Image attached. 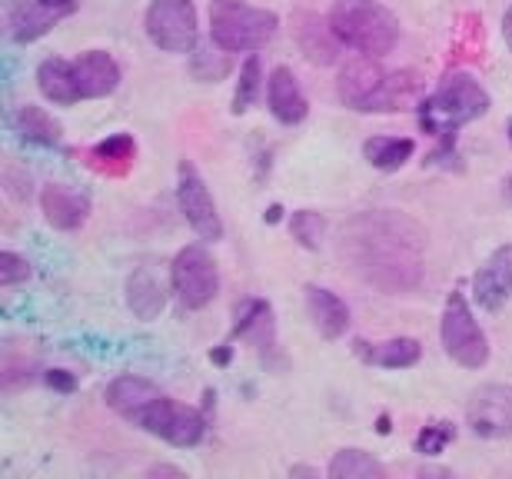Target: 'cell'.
<instances>
[{
    "mask_svg": "<svg viewBox=\"0 0 512 479\" xmlns=\"http://www.w3.org/2000/svg\"><path fill=\"white\" fill-rule=\"evenodd\" d=\"M340 257L356 280L380 293H413L426 270V233L396 210H366L340 233Z\"/></svg>",
    "mask_w": 512,
    "mask_h": 479,
    "instance_id": "obj_1",
    "label": "cell"
},
{
    "mask_svg": "<svg viewBox=\"0 0 512 479\" xmlns=\"http://www.w3.org/2000/svg\"><path fill=\"white\" fill-rule=\"evenodd\" d=\"M104 400L127 423L140 426L150 436H160L163 443L180 446V450L197 446L203 440V433H207V420H203L200 410L170 400L160 386H153L143 376H117L107 386Z\"/></svg>",
    "mask_w": 512,
    "mask_h": 479,
    "instance_id": "obj_2",
    "label": "cell"
},
{
    "mask_svg": "<svg viewBox=\"0 0 512 479\" xmlns=\"http://www.w3.org/2000/svg\"><path fill=\"white\" fill-rule=\"evenodd\" d=\"M489 94L476 77L463 74H446L439 80V87L426 100H419V124L426 134H433L439 140L436 154L429 157V163L439 160H456V130L473 124V120L489 114Z\"/></svg>",
    "mask_w": 512,
    "mask_h": 479,
    "instance_id": "obj_3",
    "label": "cell"
},
{
    "mask_svg": "<svg viewBox=\"0 0 512 479\" xmlns=\"http://www.w3.org/2000/svg\"><path fill=\"white\" fill-rule=\"evenodd\" d=\"M326 20L336 40L353 47L356 54L386 57L399 44V20L376 0H336Z\"/></svg>",
    "mask_w": 512,
    "mask_h": 479,
    "instance_id": "obj_4",
    "label": "cell"
},
{
    "mask_svg": "<svg viewBox=\"0 0 512 479\" xmlns=\"http://www.w3.org/2000/svg\"><path fill=\"white\" fill-rule=\"evenodd\" d=\"M280 17L243 0H210V40L227 54H253L276 37Z\"/></svg>",
    "mask_w": 512,
    "mask_h": 479,
    "instance_id": "obj_5",
    "label": "cell"
},
{
    "mask_svg": "<svg viewBox=\"0 0 512 479\" xmlns=\"http://www.w3.org/2000/svg\"><path fill=\"white\" fill-rule=\"evenodd\" d=\"M439 333H443L446 353L453 356L459 366H466V370H479V366L489 363V340H486L483 326L476 323L473 310H469V300L459 290L449 293Z\"/></svg>",
    "mask_w": 512,
    "mask_h": 479,
    "instance_id": "obj_6",
    "label": "cell"
},
{
    "mask_svg": "<svg viewBox=\"0 0 512 479\" xmlns=\"http://www.w3.org/2000/svg\"><path fill=\"white\" fill-rule=\"evenodd\" d=\"M170 283L183 310H203V307H210L213 297L220 293L217 263H213L210 253L197 247V243L183 247L170 267Z\"/></svg>",
    "mask_w": 512,
    "mask_h": 479,
    "instance_id": "obj_7",
    "label": "cell"
},
{
    "mask_svg": "<svg viewBox=\"0 0 512 479\" xmlns=\"http://www.w3.org/2000/svg\"><path fill=\"white\" fill-rule=\"evenodd\" d=\"M147 37L167 54H190L197 47V7L193 0H150Z\"/></svg>",
    "mask_w": 512,
    "mask_h": 479,
    "instance_id": "obj_8",
    "label": "cell"
},
{
    "mask_svg": "<svg viewBox=\"0 0 512 479\" xmlns=\"http://www.w3.org/2000/svg\"><path fill=\"white\" fill-rule=\"evenodd\" d=\"M177 203L183 220L190 223L200 240H223V220L217 213V203H213L207 183H203L200 170L190 160H180L177 167Z\"/></svg>",
    "mask_w": 512,
    "mask_h": 479,
    "instance_id": "obj_9",
    "label": "cell"
},
{
    "mask_svg": "<svg viewBox=\"0 0 512 479\" xmlns=\"http://www.w3.org/2000/svg\"><path fill=\"white\" fill-rule=\"evenodd\" d=\"M466 423L479 440H509L512 436V386L489 383L469 396Z\"/></svg>",
    "mask_w": 512,
    "mask_h": 479,
    "instance_id": "obj_10",
    "label": "cell"
},
{
    "mask_svg": "<svg viewBox=\"0 0 512 479\" xmlns=\"http://www.w3.org/2000/svg\"><path fill=\"white\" fill-rule=\"evenodd\" d=\"M512 297V243H503L489 253V260L476 270L473 277V300L486 313H496L506 307Z\"/></svg>",
    "mask_w": 512,
    "mask_h": 479,
    "instance_id": "obj_11",
    "label": "cell"
},
{
    "mask_svg": "<svg viewBox=\"0 0 512 479\" xmlns=\"http://www.w3.org/2000/svg\"><path fill=\"white\" fill-rule=\"evenodd\" d=\"M386 80V74L380 70V64L370 54H360L353 60H346L340 70V80H336V94L350 110H370V100L376 97V90Z\"/></svg>",
    "mask_w": 512,
    "mask_h": 479,
    "instance_id": "obj_12",
    "label": "cell"
},
{
    "mask_svg": "<svg viewBox=\"0 0 512 479\" xmlns=\"http://www.w3.org/2000/svg\"><path fill=\"white\" fill-rule=\"evenodd\" d=\"M70 64H74L80 100L110 97L120 87V67L107 50H87V54H80L77 60H70Z\"/></svg>",
    "mask_w": 512,
    "mask_h": 479,
    "instance_id": "obj_13",
    "label": "cell"
},
{
    "mask_svg": "<svg viewBox=\"0 0 512 479\" xmlns=\"http://www.w3.org/2000/svg\"><path fill=\"white\" fill-rule=\"evenodd\" d=\"M40 210H44V220L54 230H80L90 217V197L80 190H70L64 183H47L44 193H40Z\"/></svg>",
    "mask_w": 512,
    "mask_h": 479,
    "instance_id": "obj_14",
    "label": "cell"
},
{
    "mask_svg": "<svg viewBox=\"0 0 512 479\" xmlns=\"http://www.w3.org/2000/svg\"><path fill=\"white\" fill-rule=\"evenodd\" d=\"M266 104H270V114L286 127L300 124L310 114V100H306L300 80L293 77L290 67H273L270 80H266Z\"/></svg>",
    "mask_w": 512,
    "mask_h": 479,
    "instance_id": "obj_15",
    "label": "cell"
},
{
    "mask_svg": "<svg viewBox=\"0 0 512 479\" xmlns=\"http://www.w3.org/2000/svg\"><path fill=\"white\" fill-rule=\"evenodd\" d=\"M306 307H310L316 330H320L326 340H340L346 333V326H350V307H346L333 290L306 287Z\"/></svg>",
    "mask_w": 512,
    "mask_h": 479,
    "instance_id": "obj_16",
    "label": "cell"
},
{
    "mask_svg": "<svg viewBox=\"0 0 512 479\" xmlns=\"http://www.w3.org/2000/svg\"><path fill=\"white\" fill-rule=\"evenodd\" d=\"M356 353H360L366 363L383 366V370H409V366L419 363L423 346H419V340H413V336H396V340H383V343L356 340Z\"/></svg>",
    "mask_w": 512,
    "mask_h": 479,
    "instance_id": "obj_17",
    "label": "cell"
},
{
    "mask_svg": "<svg viewBox=\"0 0 512 479\" xmlns=\"http://www.w3.org/2000/svg\"><path fill=\"white\" fill-rule=\"evenodd\" d=\"M423 94V80L413 70H399V74H386V80L370 100L366 114H393V110H409Z\"/></svg>",
    "mask_w": 512,
    "mask_h": 479,
    "instance_id": "obj_18",
    "label": "cell"
},
{
    "mask_svg": "<svg viewBox=\"0 0 512 479\" xmlns=\"http://www.w3.org/2000/svg\"><path fill=\"white\" fill-rule=\"evenodd\" d=\"M67 14L70 10L37 4V0H30V4H17L14 17H10V37H14L17 44H34V40L44 37L47 30L54 27L57 20H64Z\"/></svg>",
    "mask_w": 512,
    "mask_h": 479,
    "instance_id": "obj_19",
    "label": "cell"
},
{
    "mask_svg": "<svg viewBox=\"0 0 512 479\" xmlns=\"http://www.w3.org/2000/svg\"><path fill=\"white\" fill-rule=\"evenodd\" d=\"M233 336L253 343L256 350H270V346H276L270 303H266V300H247L243 307H237V326H233Z\"/></svg>",
    "mask_w": 512,
    "mask_h": 479,
    "instance_id": "obj_20",
    "label": "cell"
},
{
    "mask_svg": "<svg viewBox=\"0 0 512 479\" xmlns=\"http://www.w3.org/2000/svg\"><path fill=\"white\" fill-rule=\"evenodd\" d=\"M37 87L40 94L54 104H77V80H74V64L64 57H47L44 64L37 67Z\"/></svg>",
    "mask_w": 512,
    "mask_h": 479,
    "instance_id": "obj_21",
    "label": "cell"
},
{
    "mask_svg": "<svg viewBox=\"0 0 512 479\" xmlns=\"http://www.w3.org/2000/svg\"><path fill=\"white\" fill-rule=\"evenodd\" d=\"M14 130L20 134V140L27 144H37V147H60V124L54 117L47 114L44 107H34V104H24L14 114Z\"/></svg>",
    "mask_w": 512,
    "mask_h": 479,
    "instance_id": "obj_22",
    "label": "cell"
},
{
    "mask_svg": "<svg viewBox=\"0 0 512 479\" xmlns=\"http://www.w3.org/2000/svg\"><path fill=\"white\" fill-rule=\"evenodd\" d=\"M296 37H300V47L303 54L313 60V64H333L336 60V34L330 27V20L313 17V14H300V30H296Z\"/></svg>",
    "mask_w": 512,
    "mask_h": 479,
    "instance_id": "obj_23",
    "label": "cell"
},
{
    "mask_svg": "<svg viewBox=\"0 0 512 479\" xmlns=\"http://www.w3.org/2000/svg\"><path fill=\"white\" fill-rule=\"evenodd\" d=\"M127 303L140 320H153L163 307H167V293H163V287L147 270H137L127 280Z\"/></svg>",
    "mask_w": 512,
    "mask_h": 479,
    "instance_id": "obj_24",
    "label": "cell"
},
{
    "mask_svg": "<svg viewBox=\"0 0 512 479\" xmlns=\"http://www.w3.org/2000/svg\"><path fill=\"white\" fill-rule=\"evenodd\" d=\"M416 154V140L409 137H373L363 144V157L376 170H399Z\"/></svg>",
    "mask_w": 512,
    "mask_h": 479,
    "instance_id": "obj_25",
    "label": "cell"
},
{
    "mask_svg": "<svg viewBox=\"0 0 512 479\" xmlns=\"http://www.w3.org/2000/svg\"><path fill=\"white\" fill-rule=\"evenodd\" d=\"M326 473L333 479H383L386 466L366 450H340L333 456V463Z\"/></svg>",
    "mask_w": 512,
    "mask_h": 479,
    "instance_id": "obj_26",
    "label": "cell"
},
{
    "mask_svg": "<svg viewBox=\"0 0 512 479\" xmlns=\"http://www.w3.org/2000/svg\"><path fill=\"white\" fill-rule=\"evenodd\" d=\"M90 167H97V170H107V173H127L130 170V163L133 157H137V144H133V137L127 134H117V137H110L104 140L100 147L90 150Z\"/></svg>",
    "mask_w": 512,
    "mask_h": 479,
    "instance_id": "obj_27",
    "label": "cell"
},
{
    "mask_svg": "<svg viewBox=\"0 0 512 479\" xmlns=\"http://www.w3.org/2000/svg\"><path fill=\"white\" fill-rule=\"evenodd\" d=\"M30 370H34V353H30L24 343H7L4 360H0V380H4V390H17V383L30 380Z\"/></svg>",
    "mask_w": 512,
    "mask_h": 479,
    "instance_id": "obj_28",
    "label": "cell"
},
{
    "mask_svg": "<svg viewBox=\"0 0 512 479\" xmlns=\"http://www.w3.org/2000/svg\"><path fill=\"white\" fill-rule=\"evenodd\" d=\"M290 233L293 240L306 250H320L323 233H326V220L316 210H296L290 217Z\"/></svg>",
    "mask_w": 512,
    "mask_h": 479,
    "instance_id": "obj_29",
    "label": "cell"
},
{
    "mask_svg": "<svg viewBox=\"0 0 512 479\" xmlns=\"http://www.w3.org/2000/svg\"><path fill=\"white\" fill-rule=\"evenodd\" d=\"M453 440H456V426L446 420H436L416 433L413 446H416V453H423V456H439Z\"/></svg>",
    "mask_w": 512,
    "mask_h": 479,
    "instance_id": "obj_30",
    "label": "cell"
},
{
    "mask_svg": "<svg viewBox=\"0 0 512 479\" xmlns=\"http://www.w3.org/2000/svg\"><path fill=\"white\" fill-rule=\"evenodd\" d=\"M256 90H260V57L250 54L243 60L240 67V84H237V94H233V114H243V110H250Z\"/></svg>",
    "mask_w": 512,
    "mask_h": 479,
    "instance_id": "obj_31",
    "label": "cell"
},
{
    "mask_svg": "<svg viewBox=\"0 0 512 479\" xmlns=\"http://www.w3.org/2000/svg\"><path fill=\"white\" fill-rule=\"evenodd\" d=\"M30 263L24 257H17L14 250H4L0 253V287H17V283H27L30 280Z\"/></svg>",
    "mask_w": 512,
    "mask_h": 479,
    "instance_id": "obj_32",
    "label": "cell"
},
{
    "mask_svg": "<svg viewBox=\"0 0 512 479\" xmlns=\"http://www.w3.org/2000/svg\"><path fill=\"white\" fill-rule=\"evenodd\" d=\"M47 383L60 393H74L77 390V376L67 370H47Z\"/></svg>",
    "mask_w": 512,
    "mask_h": 479,
    "instance_id": "obj_33",
    "label": "cell"
},
{
    "mask_svg": "<svg viewBox=\"0 0 512 479\" xmlns=\"http://www.w3.org/2000/svg\"><path fill=\"white\" fill-rule=\"evenodd\" d=\"M503 37H506V47H509V54H512V4H509L506 17H503Z\"/></svg>",
    "mask_w": 512,
    "mask_h": 479,
    "instance_id": "obj_34",
    "label": "cell"
},
{
    "mask_svg": "<svg viewBox=\"0 0 512 479\" xmlns=\"http://www.w3.org/2000/svg\"><path fill=\"white\" fill-rule=\"evenodd\" d=\"M37 4H47V7H57V10H70V14H74L77 0H37Z\"/></svg>",
    "mask_w": 512,
    "mask_h": 479,
    "instance_id": "obj_35",
    "label": "cell"
},
{
    "mask_svg": "<svg viewBox=\"0 0 512 479\" xmlns=\"http://www.w3.org/2000/svg\"><path fill=\"white\" fill-rule=\"evenodd\" d=\"M150 473H153V476H160V473H163V476H167V473H170V476H183V470H177V466H153Z\"/></svg>",
    "mask_w": 512,
    "mask_h": 479,
    "instance_id": "obj_36",
    "label": "cell"
},
{
    "mask_svg": "<svg viewBox=\"0 0 512 479\" xmlns=\"http://www.w3.org/2000/svg\"><path fill=\"white\" fill-rule=\"evenodd\" d=\"M503 197H506V203H512V173H509L506 183H503Z\"/></svg>",
    "mask_w": 512,
    "mask_h": 479,
    "instance_id": "obj_37",
    "label": "cell"
},
{
    "mask_svg": "<svg viewBox=\"0 0 512 479\" xmlns=\"http://www.w3.org/2000/svg\"><path fill=\"white\" fill-rule=\"evenodd\" d=\"M266 220H270V223L280 220V207H270V213H266Z\"/></svg>",
    "mask_w": 512,
    "mask_h": 479,
    "instance_id": "obj_38",
    "label": "cell"
},
{
    "mask_svg": "<svg viewBox=\"0 0 512 479\" xmlns=\"http://www.w3.org/2000/svg\"><path fill=\"white\" fill-rule=\"evenodd\" d=\"M506 130H509V140H512V120H509V124H506Z\"/></svg>",
    "mask_w": 512,
    "mask_h": 479,
    "instance_id": "obj_39",
    "label": "cell"
}]
</instances>
